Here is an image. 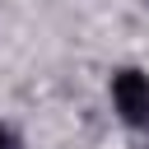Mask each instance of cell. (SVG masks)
<instances>
[{
  "label": "cell",
  "mask_w": 149,
  "mask_h": 149,
  "mask_svg": "<svg viewBox=\"0 0 149 149\" xmlns=\"http://www.w3.org/2000/svg\"><path fill=\"white\" fill-rule=\"evenodd\" d=\"M112 107L126 126H149V74L144 70H116L112 74Z\"/></svg>",
  "instance_id": "1"
},
{
  "label": "cell",
  "mask_w": 149,
  "mask_h": 149,
  "mask_svg": "<svg viewBox=\"0 0 149 149\" xmlns=\"http://www.w3.org/2000/svg\"><path fill=\"white\" fill-rule=\"evenodd\" d=\"M0 149H14V140H9V130L0 126Z\"/></svg>",
  "instance_id": "2"
}]
</instances>
